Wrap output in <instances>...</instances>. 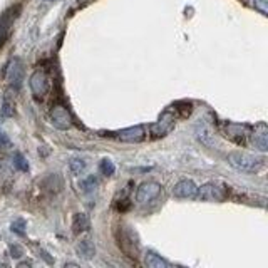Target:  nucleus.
<instances>
[{
	"mask_svg": "<svg viewBox=\"0 0 268 268\" xmlns=\"http://www.w3.org/2000/svg\"><path fill=\"white\" fill-rule=\"evenodd\" d=\"M24 226H26L24 220H17L12 223V231H15V233H19V235H24Z\"/></svg>",
	"mask_w": 268,
	"mask_h": 268,
	"instance_id": "nucleus-21",
	"label": "nucleus"
},
{
	"mask_svg": "<svg viewBox=\"0 0 268 268\" xmlns=\"http://www.w3.org/2000/svg\"><path fill=\"white\" fill-rule=\"evenodd\" d=\"M14 19H15V9H10L3 15H0V47H2L3 42L7 40V35H9L10 32Z\"/></svg>",
	"mask_w": 268,
	"mask_h": 268,
	"instance_id": "nucleus-11",
	"label": "nucleus"
},
{
	"mask_svg": "<svg viewBox=\"0 0 268 268\" xmlns=\"http://www.w3.org/2000/svg\"><path fill=\"white\" fill-rule=\"evenodd\" d=\"M24 62L20 60L19 57H14L7 64V69H5V79L10 86L14 87H19L24 80Z\"/></svg>",
	"mask_w": 268,
	"mask_h": 268,
	"instance_id": "nucleus-7",
	"label": "nucleus"
},
{
	"mask_svg": "<svg viewBox=\"0 0 268 268\" xmlns=\"http://www.w3.org/2000/svg\"><path fill=\"white\" fill-rule=\"evenodd\" d=\"M2 112H3V116H14V107H12V104L9 103V101H5V103H3Z\"/></svg>",
	"mask_w": 268,
	"mask_h": 268,
	"instance_id": "nucleus-23",
	"label": "nucleus"
},
{
	"mask_svg": "<svg viewBox=\"0 0 268 268\" xmlns=\"http://www.w3.org/2000/svg\"><path fill=\"white\" fill-rule=\"evenodd\" d=\"M255 7H257L263 15L268 14V0H255Z\"/></svg>",
	"mask_w": 268,
	"mask_h": 268,
	"instance_id": "nucleus-20",
	"label": "nucleus"
},
{
	"mask_svg": "<svg viewBox=\"0 0 268 268\" xmlns=\"http://www.w3.org/2000/svg\"><path fill=\"white\" fill-rule=\"evenodd\" d=\"M29 86H30V91L34 92V96L37 97V99H42V97L49 92V86H51L47 72L40 71V69L39 71H35L34 74L30 76Z\"/></svg>",
	"mask_w": 268,
	"mask_h": 268,
	"instance_id": "nucleus-6",
	"label": "nucleus"
},
{
	"mask_svg": "<svg viewBox=\"0 0 268 268\" xmlns=\"http://www.w3.org/2000/svg\"><path fill=\"white\" fill-rule=\"evenodd\" d=\"M96 185H97V180H96V178H89V180H86V181L82 183L84 189H87V191H89V189H92V188H94Z\"/></svg>",
	"mask_w": 268,
	"mask_h": 268,
	"instance_id": "nucleus-24",
	"label": "nucleus"
},
{
	"mask_svg": "<svg viewBox=\"0 0 268 268\" xmlns=\"http://www.w3.org/2000/svg\"><path fill=\"white\" fill-rule=\"evenodd\" d=\"M14 168H17L19 171H29V163L20 153L14 154Z\"/></svg>",
	"mask_w": 268,
	"mask_h": 268,
	"instance_id": "nucleus-17",
	"label": "nucleus"
},
{
	"mask_svg": "<svg viewBox=\"0 0 268 268\" xmlns=\"http://www.w3.org/2000/svg\"><path fill=\"white\" fill-rule=\"evenodd\" d=\"M72 228H74V233L89 230V218L84 213H77L74 216V221H72Z\"/></svg>",
	"mask_w": 268,
	"mask_h": 268,
	"instance_id": "nucleus-14",
	"label": "nucleus"
},
{
	"mask_svg": "<svg viewBox=\"0 0 268 268\" xmlns=\"http://www.w3.org/2000/svg\"><path fill=\"white\" fill-rule=\"evenodd\" d=\"M161 185L156 181H144L143 185H139L136 191V201L139 205H146V203H151L156 200L161 194Z\"/></svg>",
	"mask_w": 268,
	"mask_h": 268,
	"instance_id": "nucleus-4",
	"label": "nucleus"
},
{
	"mask_svg": "<svg viewBox=\"0 0 268 268\" xmlns=\"http://www.w3.org/2000/svg\"><path fill=\"white\" fill-rule=\"evenodd\" d=\"M248 131H250V128H248V126L228 124V134H230V137H235V136H238V137H241V139H243V136H245V134H243V133H248Z\"/></svg>",
	"mask_w": 268,
	"mask_h": 268,
	"instance_id": "nucleus-15",
	"label": "nucleus"
},
{
	"mask_svg": "<svg viewBox=\"0 0 268 268\" xmlns=\"http://www.w3.org/2000/svg\"><path fill=\"white\" fill-rule=\"evenodd\" d=\"M10 253H12V257H14V258H20L24 255V250L20 248L19 245H12L10 246Z\"/></svg>",
	"mask_w": 268,
	"mask_h": 268,
	"instance_id": "nucleus-22",
	"label": "nucleus"
},
{
	"mask_svg": "<svg viewBox=\"0 0 268 268\" xmlns=\"http://www.w3.org/2000/svg\"><path fill=\"white\" fill-rule=\"evenodd\" d=\"M173 194L176 198H196L198 186H196V183L191 180H181L174 185Z\"/></svg>",
	"mask_w": 268,
	"mask_h": 268,
	"instance_id": "nucleus-10",
	"label": "nucleus"
},
{
	"mask_svg": "<svg viewBox=\"0 0 268 268\" xmlns=\"http://www.w3.org/2000/svg\"><path fill=\"white\" fill-rule=\"evenodd\" d=\"M146 136V131H144V126H131V128H126V129H121V131L114 133V137L123 143H139L143 141Z\"/></svg>",
	"mask_w": 268,
	"mask_h": 268,
	"instance_id": "nucleus-8",
	"label": "nucleus"
},
{
	"mask_svg": "<svg viewBox=\"0 0 268 268\" xmlns=\"http://www.w3.org/2000/svg\"><path fill=\"white\" fill-rule=\"evenodd\" d=\"M99 169H101V173L106 174V176H111V174H114V171H116V166L111 160H103L99 164Z\"/></svg>",
	"mask_w": 268,
	"mask_h": 268,
	"instance_id": "nucleus-18",
	"label": "nucleus"
},
{
	"mask_svg": "<svg viewBox=\"0 0 268 268\" xmlns=\"http://www.w3.org/2000/svg\"><path fill=\"white\" fill-rule=\"evenodd\" d=\"M196 196L203 201H223L226 193L225 188L218 183H205L201 188H198Z\"/></svg>",
	"mask_w": 268,
	"mask_h": 268,
	"instance_id": "nucleus-5",
	"label": "nucleus"
},
{
	"mask_svg": "<svg viewBox=\"0 0 268 268\" xmlns=\"http://www.w3.org/2000/svg\"><path fill=\"white\" fill-rule=\"evenodd\" d=\"M263 158L245 151H231L228 154V163L241 173H257L263 166Z\"/></svg>",
	"mask_w": 268,
	"mask_h": 268,
	"instance_id": "nucleus-1",
	"label": "nucleus"
},
{
	"mask_svg": "<svg viewBox=\"0 0 268 268\" xmlns=\"http://www.w3.org/2000/svg\"><path fill=\"white\" fill-rule=\"evenodd\" d=\"M76 250L84 260H91L96 257V246L91 240H82L80 243H77Z\"/></svg>",
	"mask_w": 268,
	"mask_h": 268,
	"instance_id": "nucleus-12",
	"label": "nucleus"
},
{
	"mask_svg": "<svg viewBox=\"0 0 268 268\" xmlns=\"http://www.w3.org/2000/svg\"><path fill=\"white\" fill-rule=\"evenodd\" d=\"M51 121H52V124H54L55 128L60 129V131H67V129H71L72 126H74V119H72L71 112H69V109L62 104L52 106Z\"/></svg>",
	"mask_w": 268,
	"mask_h": 268,
	"instance_id": "nucleus-2",
	"label": "nucleus"
},
{
	"mask_svg": "<svg viewBox=\"0 0 268 268\" xmlns=\"http://www.w3.org/2000/svg\"><path fill=\"white\" fill-rule=\"evenodd\" d=\"M174 126H176V116H174L171 111H164L163 114L160 116V119L151 124L153 137L168 136V134L174 129Z\"/></svg>",
	"mask_w": 268,
	"mask_h": 268,
	"instance_id": "nucleus-3",
	"label": "nucleus"
},
{
	"mask_svg": "<svg viewBox=\"0 0 268 268\" xmlns=\"http://www.w3.org/2000/svg\"><path fill=\"white\" fill-rule=\"evenodd\" d=\"M144 265L148 268H168L169 263L161 257H158L156 253H153V251H148L144 255Z\"/></svg>",
	"mask_w": 268,
	"mask_h": 268,
	"instance_id": "nucleus-13",
	"label": "nucleus"
},
{
	"mask_svg": "<svg viewBox=\"0 0 268 268\" xmlns=\"http://www.w3.org/2000/svg\"><path fill=\"white\" fill-rule=\"evenodd\" d=\"M198 137H200V141L201 143H205V144H210V137H211V133H210V129L208 128H205L203 126V129L200 131L198 129Z\"/></svg>",
	"mask_w": 268,
	"mask_h": 268,
	"instance_id": "nucleus-19",
	"label": "nucleus"
},
{
	"mask_svg": "<svg viewBox=\"0 0 268 268\" xmlns=\"http://www.w3.org/2000/svg\"><path fill=\"white\" fill-rule=\"evenodd\" d=\"M69 168H71V171L76 174H80L86 169V161L80 160V158H74V160H71V163H69Z\"/></svg>",
	"mask_w": 268,
	"mask_h": 268,
	"instance_id": "nucleus-16",
	"label": "nucleus"
},
{
	"mask_svg": "<svg viewBox=\"0 0 268 268\" xmlns=\"http://www.w3.org/2000/svg\"><path fill=\"white\" fill-rule=\"evenodd\" d=\"M9 144V137L5 133H0V146H7Z\"/></svg>",
	"mask_w": 268,
	"mask_h": 268,
	"instance_id": "nucleus-25",
	"label": "nucleus"
},
{
	"mask_svg": "<svg viewBox=\"0 0 268 268\" xmlns=\"http://www.w3.org/2000/svg\"><path fill=\"white\" fill-rule=\"evenodd\" d=\"M250 141L257 151L260 153H267L268 151V128L267 124H258L257 128L251 131L250 134Z\"/></svg>",
	"mask_w": 268,
	"mask_h": 268,
	"instance_id": "nucleus-9",
	"label": "nucleus"
}]
</instances>
